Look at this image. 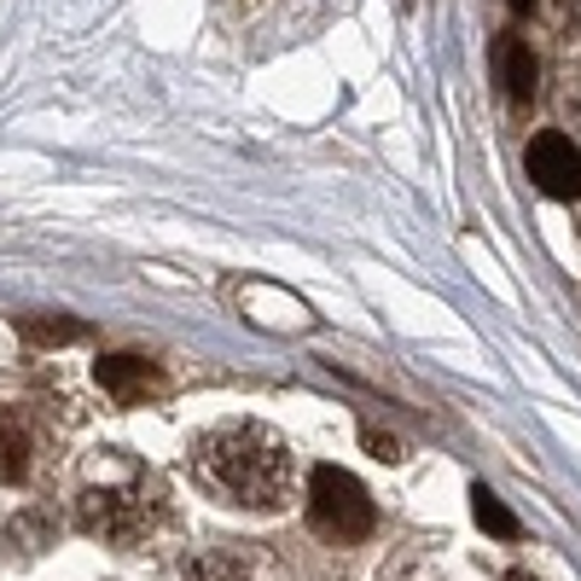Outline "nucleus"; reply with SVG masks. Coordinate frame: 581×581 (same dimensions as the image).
Segmentation results:
<instances>
[{
    "label": "nucleus",
    "instance_id": "f257e3e1",
    "mask_svg": "<svg viewBox=\"0 0 581 581\" xmlns=\"http://www.w3.org/2000/svg\"><path fill=\"white\" fill-rule=\"evenodd\" d=\"M192 471H198L204 489H216L221 500L250 507V512L286 507L291 483H297V460H291L286 437L257 424V419L210 424V431L192 442Z\"/></svg>",
    "mask_w": 581,
    "mask_h": 581
},
{
    "label": "nucleus",
    "instance_id": "f03ea898",
    "mask_svg": "<svg viewBox=\"0 0 581 581\" xmlns=\"http://www.w3.org/2000/svg\"><path fill=\"white\" fill-rule=\"evenodd\" d=\"M309 523L320 529V535H332V541H367L372 523H378V512H372L367 489L349 471L314 465L309 471Z\"/></svg>",
    "mask_w": 581,
    "mask_h": 581
},
{
    "label": "nucleus",
    "instance_id": "7ed1b4c3",
    "mask_svg": "<svg viewBox=\"0 0 581 581\" xmlns=\"http://www.w3.org/2000/svg\"><path fill=\"white\" fill-rule=\"evenodd\" d=\"M76 523L99 541L134 547L151 523H158V494L151 489H88L76 500Z\"/></svg>",
    "mask_w": 581,
    "mask_h": 581
},
{
    "label": "nucleus",
    "instance_id": "20e7f679",
    "mask_svg": "<svg viewBox=\"0 0 581 581\" xmlns=\"http://www.w3.org/2000/svg\"><path fill=\"white\" fill-rule=\"evenodd\" d=\"M529 181L547 198H581V146L559 129L529 140Z\"/></svg>",
    "mask_w": 581,
    "mask_h": 581
},
{
    "label": "nucleus",
    "instance_id": "39448f33",
    "mask_svg": "<svg viewBox=\"0 0 581 581\" xmlns=\"http://www.w3.org/2000/svg\"><path fill=\"white\" fill-rule=\"evenodd\" d=\"M93 378H99L106 395L122 401V408H134V401H146L151 390H158V367H151L146 355H106L93 367Z\"/></svg>",
    "mask_w": 581,
    "mask_h": 581
},
{
    "label": "nucleus",
    "instance_id": "423d86ee",
    "mask_svg": "<svg viewBox=\"0 0 581 581\" xmlns=\"http://www.w3.org/2000/svg\"><path fill=\"white\" fill-rule=\"evenodd\" d=\"M494 76H500V88H507L512 99H529L535 93V53H529L518 36H507L494 47Z\"/></svg>",
    "mask_w": 581,
    "mask_h": 581
},
{
    "label": "nucleus",
    "instance_id": "0eeeda50",
    "mask_svg": "<svg viewBox=\"0 0 581 581\" xmlns=\"http://www.w3.org/2000/svg\"><path fill=\"white\" fill-rule=\"evenodd\" d=\"M18 332L30 338V343L59 349V343H82V338H88V325H82V320H53V314H23V320H18Z\"/></svg>",
    "mask_w": 581,
    "mask_h": 581
},
{
    "label": "nucleus",
    "instance_id": "6e6552de",
    "mask_svg": "<svg viewBox=\"0 0 581 581\" xmlns=\"http://www.w3.org/2000/svg\"><path fill=\"white\" fill-rule=\"evenodd\" d=\"M471 518L483 523L494 541H518V529H523V523L512 518V507H507V500H494L489 489H471Z\"/></svg>",
    "mask_w": 581,
    "mask_h": 581
},
{
    "label": "nucleus",
    "instance_id": "1a4fd4ad",
    "mask_svg": "<svg viewBox=\"0 0 581 581\" xmlns=\"http://www.w3.org/2000/svg\"><path fill=\"white\" fill-rule=\"evenodd\" d=\"M23 471H30V442L12 419H0V483H18Z\"/></svg>",
    "mask_w": 581,
    "mask_h": 581
},
{
    "label": "nucleus",
    "instance_id": "9d476101",
    "mask_svg": "<svg viewBox=\"0 0 581 581\" xmlns=\"http://www.w3.org/2000/svg\"><path fill=\"white\" fill-rule=\"evenodd\" d=\"M187 581H250V570L233 559V552H210V559H198L187 570Z\"/></svg>",
    "mask_w": 581,
    "mask_h": 581
},
{
    "label": "nucleus",
    "instance_id": "9b49d317",
    "mask_svg": "<svg viewBox=\"0 0 581 581\" xmlns=\"http://www.w3.org/2000/svg\"><path fill=\"white\" fill-rule=\"evenodd\" d=\"M361 442L378 453V460H401V442H395V437H384V431H372V424L361 431Z\"/></svg>",
    "mask_w": 581,
    "mask_h": 581
},
{
    "label": "nucleus",
    "instance_id": "f8f14e48",
    "mask_svg": "<svg viewBox=\"0 0 581 581\" xmlns=\"http://www.w3.org/2000/svg\"><path fill=\"white\" fill-rule=\"evenodd\" d=\"M564 117H570L575 129H581V76H575V82L564 88Z\"/></svg>",
    "mask_w": 581,
    "mask_h": 581
},
{
    "label": "nucleus",
    "instance_id": "ddd939ff",
    "mask_svg": "<svg viewBox=\"0 0 581 581\" xmlns=\"http://www.w3.org/2000/svg\"><path fill=\"white\" fill-rule=\"evenodd\" d=\"M559 12H564V23H575V30H581V0H559Z\"/></svg>",
    "mask_w": 581,
    "mask_h": 581
},
{
    "label": "nucleus",
    "instance_id": "4468645a",
    "mask_svg": "<svg viewBox=\"0 0 581 581\" xmlns=\"http://www.w3.org/2000/svg\"><path fill=\"white\" fill-rule=\"evenodd\" d=\"M512 7H523V12H529V7H535V0H512Z\"/></svg>",
    "mask_w": 581,
    "mask_h": 581
},
{
    "label": "nucleus",
    "instance_id": "2eb2a0df",
    "mask_svg": "<svg viewBox=\"0 0 581 581\" xmlns=\"http://www.w3.org/2000/svg\"><path fill=\"white\" fill-rule=\"evenodd\" d=\"M512 581H535V575H512Z\"/></svg>",
    "mask_w": 581,
    "mask_h": 581
}]
</instances>
